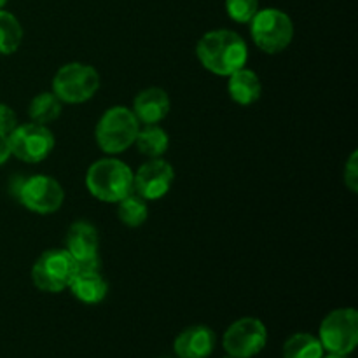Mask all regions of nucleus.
Instances as JSON below:
<instances>
[{
    "instance_id": "nucleus-1",
    "label": "nucleus",
    "mask_w": 358,
    "mask_h": 358,
    "mask_svg": "<svg viewBox=\"0 0 358 358\" xmlns=\"http://www.w3.org/2000/svg\"><path fill=\"white\" fill-rule=\"evenodd\" d=\"M196 56L205 70L219 77H229L247 65L248 45L238 31L210 30L196 44Z\"/></svg>"
},
{
    "instance_id": "nucleus-3",
    "label": "nucleus",
    "mask_w": 358,
    "mask_h": 358,
    "mask_svg": "<svg viewBox=\"0 0 358 358\" xmlns=\"http://www.w3.org/2000/svg\"><path fill=\"white\" fill-rule=\"evenodd\" d=\"M140 122L133 110L124 105H114L107 108L94 126V140L101 152L107 156H117L135 145Z\"/></svg>"
},
{
    "instance_id": "nucleus-28",
    "label": "nucleus",
    "mask_w": 358,
    "mask_h": 358,
    "mask_svg": "<svg viewBox=\"0 0 358 358\" xmlns=\"http://www.w3.org/2000/svg\"><path fill=\"white\" fill-rule=\"evenodd\" d=\"M224 358H234V357H229V355H227V357H224Z\"/></svg>"
},
{
    "instance_id": "nucleus-24",
    "label": "nucleus",
    "mask_w": 358,
    "mask_h": 358,
    "mask_svg": "<svg viewBox=\"0 0 358 358\" xmlns=\"http://www.w3.org/2000/svg\"><path fill=\"white\" fill-rule=\"evenodd\" d=\"M20 124L17 122V115L9 105L0 103V135L9 136L10 133L16 129V126Z\"/></svg>"
},
{
    "instance_id": "nucleus-9",
    "label": "nucleus",
    "mask_w": 358,
    "mask_h": 358,
    "mask_svg": "<svg viewBox=\"0 0 358 358\" xmlns=\"http://www.w3.org/2000/svg\"><path fill=\"white\" fill-rule=\"evenodd\" d=\"M9 145L14 157L23 163L37 164L51 156L56 140L49 126L30 121L16 126V129L9 135Z\"/></svg>"
},
{
    "instance_id": "nucleus-26",
    "label": "nucleus",
    "mask_w": 358,
    "mask_h": 358,
    "mask_svg": "<svg viewBox=\"0 0 358 358\" xmlns=\"http://www.w3.org/2000/svg\"><path fill=\"white\" fill-rule=\"evenodd\" d=\"M322 358H346L345 355H338V353H327V355H324Z\"/></svg>"
},
{
    "instance_id": "nucleus-16",
    "label": "nucleus",
    "mask_w": 358,
    "mask_h": 358,
    "mask_svg": "<svg viewBox=\"0 0 358 358\" xmlns=\"http://www.w3.org/2000/svg\"><path fill=\"white\" fill-rule=\"evenodd\" d=\"M227 93L229 98L238 105H254L262 96V83L257 72L247 69V65L238 69L227 77Z\"/></svg>"
},
{
    "instance_id": "nucleus-11",
    "label": "nucleus",
    "mask_w": 358,
    "mask_h": 358,
    "mask_svg": "<svg viewBox=\"0 0 358 358\" xmlns=\"http://www.w3.org/2000/svg\"><path fill=\"white\" fill-rule=\"evenodd\" d=\"M175 182V170L164 157H156L143 163L135 171L133 191L140 198L149 201H157L170 192Z\"/></svg>"
},
{
    "instance_id": "nucleus-25",
    "label": "nucleus",
    "mask_w": 358,
    "mask_h": 358,
    "mask_svg": "<svg viewBox=\"0 0 358 358\" xmlns=\"http://www.w3.org/2000/svg\"><path fill=\"white\" fill-rule=\"evenodd\" d=\"M13 156L10 154V145H9V136L0 135V166L6 164L9 161V157Z\"/></svg>"
},
{
    "instance_id": "nucleus-7",
    "label": "nucleus",
    "mask_w": 358,
    "mask_h": 358,
    "mask_svg": "<svg viewBox=\"0 0 358 358\" xmlns=\"http://www.w3.org/2000/svg\"><path fill=\"white\" fill-rule=\"evenodd\" d=\"M77 264L65 248H49L35 259L31 266V283L45 294H59L69 289Z\"/></svg>"
},
{
    "instance_id": "nucleus-27",
    "label": "nucleus",
    "mask_w": 358,
    "mask_h": 358,
    "mask_svg": "<svg viewBox=\"0 0 358 358\" xmlns=\"http://www.w3.org/2000/svg\"><path fill=\"white\" fill-rule=\"evenodd\" d=\"M6 3H7V0H0V9H3V7H6Z\"/></svg>"
},
{
    "instance_id": "nucleus-21",
    "label": "nucleus",
    "mask_w": 358,
    "mask_h": 358,
    "mask_svg": "<svg viewBox=\"0 0 358 358\" xmlns=\"http://www.w3.org/2000/svg\"><path fill=\"white\" fill-rule=\"evenodd\" d=\"M117 205V217L124 226L140 227L149 219V205L135 191L122 198Z\"/></svg>"
},
{
    "instance_id": "nucleus-15",
    "label": "nucleus",
    "mask_w": 358,
    "mask_h": 358,
    "mask_svg": "<svg viewBox=\"0 0 358 358\" xmlns=\"http://www.w3.org/2000/svg\"><path fill=\"white\" fill-rule=\"evenodd\" d=\"M69 289L77 301L91 306L107 297L108 283L101 275V268H77Z\"/></svg>"
},
{
    "instance_id": "nucleus-18",
    "label": "nucleus",
    "mask_w": 358,
    "mask_h": 358,
    "mask_svg": "<svg viewBox=\"0 0 358 358\" xmlns=\"http://www.w3.org/2000/svg\"><path fill=\"white\" fill-rule=\"evenodd\" d=\"M63 103L52 91H42L31 98L28 105V117L31 122L49 126L62 115Z\"/></svg>"
},
{
    "instance_id": "nucleus-2",
    "label": "nucleus",
    "mask_w": 358,
    "mask_h": 358,
    "mask_svg": "<svg viewBox=\"0 0 358 358\" xmlns=\"http://www.w3.org/2000/svg\"><path fill=\"white\" fill-rule=\"evenodd\" d=\"M135 171L115 156H105L91 163L86 171V189L93 198L103 203H119L133 192Z\"/></svg>"
},
{
    "instance_id": "nucleus-14",
    "label": "nucleus",
    "mask_w": 358,
    "mask_h": 358,
    "mask_svg": "<svg viewBox=\"0 0 358 358\" xmlns=\"http://www.w3.org/2000/svg\"><path fill=\"white\" fill-rule=\"evenodd\" d=\"M217 346V336L208 325H189L175 338L178 358H208Z\"/></svg>"
},
{
    "instance_id": "nucleus-17",
    "label": "nucleus",
    "mask_w": 358,
    "mask_h": 358,
    "mask_svg": "<svg viewBox=\"0 0 358 358\" xmlns=\"http://www.w3.org/2000/svg\"><path fill=\"white\" fill-rule=\"evenodd\" d=\"M135 145L140 154L147 156L149 159H156V157H163L166 154L168 147H170V136H168L166 129L161 128L159 124L140 126Z\"/></svg>"
},
{
    "instance_id": "nucleus-23",
    "label": "nucleus",
    "mask_w": 358,
    "mask_h": 358,
    "mask_svg": "<svg viewBox=\"0 0 358 358\" xmlns=\"http://www.w3.org/2000/svg\"><path fill=\"white\" fill-rule=\"evenodd\" d=\"M343 177H345V185L350 192L357 194L358 192V152L353 150L350 154L348 161L345 164V171H343Z\"/></svg>"
},
{
    "instance_id": "nucleus-22",
    "label": "nucleus",
    "mask_w": 358,
    "mask_h": 358,
    "mask_svg": "<svg viewBox=\"0 0 358 358\" xmlns=\"http://www.w3.org/2000/svg\"><path fill=\"white\" fill-rule=\"evenodd\" d=\"M259 9V0H226V13L234 23L248 24Z\"/></svg>"
},
{
    "instance_id": "nucleus-5",
    "label": "nucleus",
    "mask_w": 358,
    "mask_h": 358,
    "mask_svg": "<svg viewBox=\"0 0 358 358\" xmlns=\"http://www.w3.org/2000/svg\"><path fill=\"white\" fill-rule=\"evenodd\" d=\"M100 90V73L93 65L70 62L59 66L52 77V93L66 105L90 101Z\"/></svg>"
},
{
    "instance_id": "nucleus-12",
    "label": "nucleus",
    "mask_w": 358,
    "mask_h": 358,
    "mask_svg": "<svg viewBox=\"0 0 358 358\" xmlns=\"http://www.w3.org/2000/svg\"><path fill=\"white\" fill-rule=\"evenodd\" d=\"M65 250L76 261L77 268H101L100 233L87 220L70 224L65 238Z\"/></svg>"
},
{
    "instance_id": "nucleus-13",
    "label": "nucleus",
    "mask_w": 358,
    "mask_h": 358,
    "mask_svg": "<svg viewBox=\"0 0 358 358\" xmlns=\"http://www.w3.org/2000/svg\"><path fill=\"white\" fill-rule=\"evenodd\" d=\"M171 108L170 94L163 87L150 86L140 91L133 100V114L136 115L142 126L159 124L168 117Z\"/></svg>"
},
{
    "instance_id": "nucleus-20",
    "label": "nucleus",
    "mask_w": 358,
    "mask_h": 358,
    "mask_svg": "<svg viewBox=\"0 0 358 358\" xmlns=\"http://www.w3.org/2000/svg\"><path fill=\"white\" fill-rule=\"evenodd\" d=\"M23 35L20 20L9 10L0 9V55H14L23 42Z\"/></svg>"
},
{
    "instance_id": "nucleus-10",
    "label": "nucleus",
    "mask_w": 358,
    "mask_h": 358,
    "mask_svg": "<svg viewBox=\"0 0 358 358\" xmlns=\"http://www.w3.org/2000/svg\"><path fill=\"white\" fill-rule=\"evenodd\" d=\"M266 343L268 329L264 322L255 317L238 318L222 336L224 350L234 358H254L266 348Z\"/></svg>"
},
{
    "instance_id": "nucleus-19",
    "label": "nucleus",
    "mask_w": 358,
    "mask_h": 358,
    "mask_svg": "<svg viewBox=\"0 0 358 358\" xmlns=\"http://www.w3.org/2000/svg\"><path fill=\"white\" fill-rule=\"evenodd\" d=\"M282 355L283 358H322L325 350L317 336L310 332H296L285 341Z\"/></svg>"
},
{
    "instance_id": "nucleus-8",
    "label": "nucleus",
    "mask_w": 358,
    "mask_h": 358,
    "mask_svg": "<svg viewBox=\"0 0 358 358\" xmlns=\"http://www.w3.org/2000/svg\"><path fill=\"white\" fill-rule=\"evenodd\" d=\"M318 339L325 352L350 355L358 345V313L353 308H338L322 320Z\"/></svg>"
},
{
    "instance_id": "nucleus-4",
    "label": "nucleus",
    "mask_w": 358,
    "mask_h": 358,
    "mask_svg": "<svg viewBox=\"0 0 358 358\" xmlns=\"http://www.w3.org/2000/svg\"><path fill=\"white\" fill-rule=\"evenodd\" d=\"M250 37L254 44L266 55L283 52L294 41V21L285 10L275 7L259 9L252 17Z\"/></svg>"
},
{
    "instance_id": "nucleus-6",
    "label": "nucleus",
    "mask_w": 358,
    "mask_h": 358,
    "mask_svg": "<svg viewBox=\"0 0 358 358\" xmlns=\"http://www.w3.org/2000/svg\"><path fill=\"white\" fill-rule=\"evenodd\" d=\"M17 201L31 213L51 215L56 213L65 203V189L51 175L37 173L23 177L14 187Z\"/></svg>"
}]
</instances>
